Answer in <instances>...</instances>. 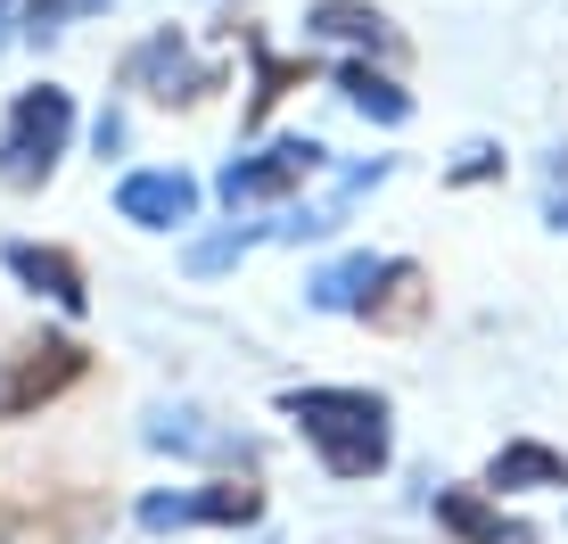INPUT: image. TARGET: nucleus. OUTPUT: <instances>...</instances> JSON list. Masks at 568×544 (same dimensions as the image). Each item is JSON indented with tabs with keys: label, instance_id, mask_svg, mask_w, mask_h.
<instances>
[{
	"label": "nucleus",
	"instance_id": "12",
	"mask_svg": "<svg viewBox=\"0 0 568 544\" xmlns=\"http://www.w3.org/2000/svg\"><path fill=\"white\" fill-rule=\"evenodd\" d=\"M437 528L454 544H536V528L511 520L486 487H437Z\"/></svg>",
	"mask_w": 568,
	"mask_h": 544
},
{
	"label": "nucleus",
	"instance_id": "9",
	"mask_svg": "<svg viewBox=\"0 0 568 544\" xmlns=\"http://www.w3.org/2000/svg\"><path fill=\"white\" fill-rule=\"evenodd\" d=\"M156 454H182V462H223V471H256V445H247L240 430H223V421H206V413H149V430H141Z\"/></svg>",
	"mask_w": 568,
	"mask_h": 544
},
{
	"label": "nucleus",
	"instance_id": "1",
	"mask_svg": "<svg viewBox=\"0 0 568 544\" xmlns=\"http://www.w3.org/2000/svg\"><path fill=\"white\" fill-rule=\"evenodd\" d=\"M281 413L305 430V445L322 454L329 478H379L396 437H387V396L371 387H288Z\"/></svg>",
	"mask_w": 568,
	"mask_h": 544
},
{
	"label": "nucleus",
	"instance_id": "10",
	"mask_svg": "<svg viewBox=\"0 0 568 544\" xmlns=\"http://www.w3.org/2000/svg\"><path fill=\"white\" fill-rule=\"evenodd\" d=\"M305 42H338V50H355V58H404V33L387 26L371 0H313L305 9Z\"/></svg>",
	"mask_w": 568,
	"mask_h": 544
},
{
	"label": "nucleus",
	"instance_id": "14",
	"mask_svg": "<svg viewBox=\"0 0 568 544\" xmlns=\"http://www.w3.org/2000/svg\"><path fill=\"white\" fill-rule=\"evenodd\" d=\"M486 487L495 495H568V454L544 445V437H511L486 462Z\"/></svg>",
	"mask_w": 568,
	"mask_h": 544
},
{
	"label": "nucleus",
	"instance_id": "6",
	"mask_svg": "<svg viewBox=\"0 0 568 544\" xmlns=\"http://www.w3.org/2000/svg\"><path fill=\"white\" fill-rule=\"evenodd\" d=\"M124 91L165 100V108H199L206 91H223V67H190V42L165 26V33H149V42L124 58Z\"/></svg>",
	"mask_w": 568,
	"mask_h": 544
},
{
	"label": "nucleus",
	"instance_id": "3",
	"mask_svg": "<svg viewBox=\"0 0 568 544\" xmlns=\"http://www.w3.org/2000/svg\"><path fill=\"white\" fill-rule=\"evenodd\" d=\"M83 372H91V355H83V339H67V330H42V339L9 346V355H0V421H33Z\"/></svg>",
	"mask_w": 568,
	"mask_h": 544
},
{
	"label": "nucleus",
	"instance_id": "2",
	"mask_svg": "<svg viewBox=\"0 0 568 544\" xmlns=\"http://www.w3.org/2000/svg\"><path fill=\"white\" fill-rule=\"evenodd\" d=\"M74 141V91L67 83H33L9 100V124H0V190H42L58 158Z\"/></svg>",
	"mask_w": 568,
	"mask_h": 544
},
{
	"label": "nucleus",
	"instance_id": "19",
	"mask_svg": "<svg viewBox=\"0 0 568 544\" xmlns=\"http://www.w3.org/2000/svg\"><path fill=\"white\" fill-rule=\"evenodd\" d=\"M445 182H454V190H478V182H503V149H495V141H469V149H462V158H454V165H445Z\"/></svg>",
	"mask_w": 568,
	"mask_h": 544
},
{
	"label": "nucleus",
	"instance_id": "15",
	"mask_svg": "<svg viewBox=\"0 0 568 544\" xmlns=\"http://www.w3.org/2000/svg\"><path fill=\"white\" fill-rule=\"evenodd\" d=\"M338 100L355 115H371V124H413V91H404L379 58H346L338 67Z\"/></svg>",
	"mask_w": 568,
	"mask_h": 544
},
{
	"label": "nucleus",
	"instance_id": "13",
	"mask_svg": "<svg viewBox=\"0 0 568 544\" xmlns=\"http://www.w3.org/2000/svg\"><path fill=\"white\" fill-rule=\"evenodd\" d=\"M428 305H437V289H428V272L413 256H387L379 264V281H371V298H363V314L371 330H420L428 322Z\"/></svg>",
	"mask_w": 568,
	"mask_h": 544
},
{
	"label": "nucleus",
	"instance_id": "17",
	"mask_svg": "<svg viewBox=\"0 0 568 544\" xmlns=\"http://www.w3.org/2000/svg\"><path fill=\"white\" fill-rule=\"evenodd\" d=\"M231 33H240V42L256 50V91H247V124H264V115L281 108L288 91L305 83V74H313V58H272V50H264V42H256V33H247V26H231Z\"/></svg>",
	"mask_w": 568,
	"mask_h": 544
},
{
	"label": "nucleus",
	"instance_id": "7",
	"mask_svg": "<svg viewBox=\"0 0 568 544\" xmlns=\"http://www.w3.org/2000/svg\"><path fill=\"white\" fill-rule=\"evenodd\" d=\"M91 528H108V503L83 487H42L0 520V544H83Z\"/></svg>",
	"mask_w": 568,
	"mask_h": 544
},
{
	"label": "nucleus",
	"instance_id": "4",
	"mask_svg": "<svg viewBox=\"0 0 568 544\" xmlns=\"http://www.w3.org/2000/svg\"><path fill=\"white\" fill-rule=\"evenodd\" d=\"M322 165H329V149L313 141V132H281V141H264V149H247V158H231L214 190H223V206H281V199H297V190H305Z\"/></svg>",
	"mask_w": 568,
	"mask_h": 544
},
{
	"label": "nucleus",
	"instance_id": "8",
	"mask_svg": "<svg viewBox=\"0 0 568 544\" xmlns=\"http://www.w3.org/2000/svg\"><path fill=\"white\" fill-rule=\"evenodd\" d=\"M115 215L132 231H182L199 215V182H190L182 165H149V173H124L115 182Z\"/></svg>",
	"mask_w": 568,
	"mask_h": 544
},
{
	"label": "nucleus",
	"instance_id": "16",
	"mask_svg": "<svg viewBox=\"0 0 568 544\" xmlns=\"http://www.w3.org/2000/svg\"><path fill=\"white\" fill-rule=\"evenodd\" d=\"M379 264H387V256H371V248H363V256H338L329 272H313V281H305V305H313V314H363Z\"/></svg>",
	"mask_w": 568,
	"mask_h": 544
},
{
	"label": "nucleus",
	"instance_id": "21",
	"mask_svg": "<svg viewBox=\"0 0 568 544\" xmlns=\"http://www.w3.org/2000/svg\"><path fill=\"white\" fill-rule=\"evenodd\" d=\"M544 215H552V231H568V182H552V199H544Z\"/></svg>",
	"mask_w": 568,
	"mask_h": 544
},
{
	"label": "nucleus",
	"instance_id": "20",
	"mask_svg": "<svg viewBox=\"0 0 568 544\" xmlns=\"http://www.w3.org/2000/svg\"><path fill=\"white\" fill-rule=\"evenodd\" d=\"M247 248H256V231H223V240H199V248H190V272H223V264H240Z\"/></svg>",
	"mask_w": 568,
	"mask_h": 544
},
{
	"label": "nucleus",
	"instance_id": "18",
	"mask_svg": "<svg viewBox=\"0 0 568 544\" xmlns=\"http://www.w3.org/2000/svg\"><path fill=\"white\" fill-rule=\"evenodd\" d=\"M108 0H26V42H50V33H67L74 17H100Z\"/></svg>",
	"mask_w": 568,
	"mask_h": 544
},
{
	"label": "nucleus",
	"instance_id": "5",
	"mask_svg": "<svg viewBox=\"0 0 568 544\" xmlns=\"http://www.w3.org/2000/svg\"><path fill=\"white\" fill-rule=\"evenodd\" d=\"M264 520V487L256 478H214V487H190V495H141V528H256Z\"/></svg>",
	"mask_w": 568,
	"mask_h": 544
},
{
	"label": "nucleus",
	"instance_id": "11",
	"mask_svg": "<svg viewBox=\"0 0 568 544\" xmlns=\"http://www.w3.org/2000/svg\"><path fill=\"white\" fill-rule=\"evenodd\" d=\"M9 272H17V289H33V298L58 305V314H91V281H83V264H74L67 248L9 240Z\"/></svg>",
	"mask_w": 568,
	"mask_h": 544
}]
</instances>
